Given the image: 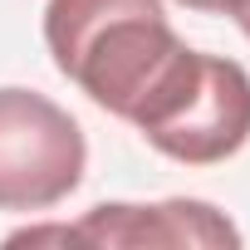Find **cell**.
Listing matches in <instances>:
<instances>
[{"label": "cell", "mask_w": 250, "mask_h": 250, "mask_svg": "<svg viewBox=\"0 0 250 250\" xmlns=\"http://www.w3.org/2000/svg\"><path fill=\"white\" fill-rule=\"evenodd\" d=\"M79 123L35 88H0V211L59 206L83 182Z\"/></svg>", "instance_id": "obj_3"}, {"label": "cell", "mask_w": 250, "mask_h": 250, "mask_svg": "<svg viewBox=\"0 0 250 250\" xmlns=\"http://www.w3.org/2000/svg\"><path fill=\"white\" fill-rule=\"evenodd\" d=\"M128 123L172 162H226L250 138V74L235 59L196 54L182 44Z\"/></svg>", "instance_id": "obj_2"}, {"label": "cell", "mask_w": 250, "mask_h": 250, "mask_svg": "<svg viewBox=\"0 0 250 250\" xmlns=\"http://www.w3.org/2000/svg\"><path fill=\"white\" fill-rule=\"evenodd\" d=\"M44 44L59 74L118 118H133L182 49L162 0H49Z\"/></svg>", "instance_id": "obj_1"}, {"label": "cell", "mask_w": 250, "mask_h": 250, "mask_svg": "<svg viewBox=\"0 0 250 250\" xmlns=\"http://www.w3.org/2000/svg\"><path fill=\"white\" fill-rule=\"evenodd\" d=\"M20 240H83V245H235L240 230L206 201H162V206H93L69 230H20Z\"/></svg>", "instance_id": "obj_4"}, {"label": "cell", "mask_w": 250, "mask_h": 250, "mask_svg": "<svg viewBox=\"0 0 250 250\" xmlns=\"http://www.w3.org/2000/svg\"><path fill=\"white\" fill-rule=\"evenodd\" d=\"M235 20H240V30H245V40H250V0H245V5L235 10Z\"/></svg>", "instance_id": "obj_6"}, {"label": "cell", "mask_w": 250, "mask_h": 250, "mask_svg": "<svg viewBox=\"0 0 250 250\" xmlns=\"http://www.w3.org/2000/svg\"><path fill=\"white\" fill-rule=\"evenodd\" d=\"M187 10H206V15H235L245 0H182Z\"/></svg>", "instance_id": "obj_5"}]
</instances>
